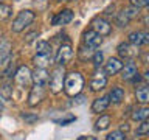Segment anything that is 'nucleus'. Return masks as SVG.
Wrapping results in <instances>:
<instances>
[{
    "label": "nucleus",
    "mask_w": 149,
    "mask_h": 140,
    "mask_svg": "<svg viewBox=\"0 0 149 140\" xmlns=\"http://www.w3.org/2000/svg\"><path fill=\"white\" fill-rule=\"evenodd\" d=\"M109 125H110V117L109 115H101L100 118L95 121V129L104 131V129L109 128Z\"/></svg>",
    "instance_id": "20"
},
{
    "label": "nucleus",
    "mask_w": 149,
    "mask_h": 140,
    "mask_svg": "<svg viewBox=\"0 0 149 140\" xmlns=\"http://www.w3.org/2000/svg\"><path fill=\"white\" fill-rule=\"evenodd\" d=\"M36 36H39V33H37V31H34V33H30V34L26 36V42H31V41L34 39Z\"/></svg>",
    "instance_id": "33"
},
{
    "label": "nucleus",
    "mask_w": 149,
    "mask_h": 140,
    "mask_svg": "<svg viewBox=\"0 0 149 140\" xmlns=\"http://www.w3.org/2000/svg\"><path fill=\"white\" fill-rule=\"evenodd\" d=\"M143 78H144V81H146V83L149 84V70H146V72H144V75H143Z\"/></svg>",
    "instance_id": "34"
},
{
    "label": "nucleus",
    "mask_w": 149,
    "mask_h": 140,
    "mask_svg": "<svg viewBox=\"0 0 149 140\" xmlns=\"http://www.w3.org/2000/svg\"><path fill=\"white\" fill-rule=\"evenodd\" d=\"M9 50H11V44L8 41L0 42V62L9 58Z\"/></svg>",
    "instance_id": "23"
},
{
    "label": "nucleus",
    "mask_w": 149,
    "mask_h": 140,
    "mask_svg": "<svg viewBox=\"0 0 149 140\" xmlns=\"http://www.w3.org/2000/svg\"><path fill=\"white\" fill-rule=\"evenodd\" d=\"M36 51H37V53H51V47H50L48 42L39 41V42H37V45H36Z\"/></svg>",
    "instance_id": "24"
},
{
    "label": "nucleus",
    "mask_w": 149,
    "mask_h": 140,
    "mask_svg": "<svg viewBox=\"0 0 149 140\" xmlns=\"http://www.w3.org/2000/svg\"><path fill=\"white\" fill-rule=\"evenodd\" d=\"M144 23H146V25L149 27V14H148V16H146V17H144Z\"/></svg>",
    "instance_id": "37"
},
{
    "label": "nucleus",
    "mask_w": 149,
    "mask_h": 140,
    "mask_svg": "<svg viewBox=\"0 0 149 140\" xmlns=\"http://www.w3.org/2000/svg\"><path fill=\"white\" fill-rule=\"evenodd\" d=\"M93 48H90V47H87V45H84L79 48L78 51V56H79V59L81 61H87V59H92V56H93Z\"/></svg>",
    "instance_id": "22"
},
{
    "label": "nucleus",
    "mask_w": 149,
    "mask_h": 140,
    "mask_svg": "<svg viewBox=\"0 0 149 140\" xmlns=\"http://www.w3.org/2000/svg\"><path fill=\"white\" fill-rule=\"evenodd\" d=\"M93 64H95V67H100L101 62H102V53L101 51H96V53H93Z\"/></svg>",
    "instance_id": "29"
},
{
    "label": "nucleus",
    "mask_w": 149,
    "mask_h": 140,
    "mask_svg": "<svg viewBox=\"0 0 149 140\" xmlns=\"http://www.w3.org/2000/svg\"><path fill=\"white\" fill-rule=\"evenodd\" d=\"M92 28L93 31H96L101 36H109L110 34V25L109 22H106L102 17H96L92 20Z\"/></svg>",
    "instance_id": "8"
},
{
    "label": "nucleus",
    "mask_w": 149,
    "mask_h": 140,
    "mask_svg": "<svg viewBox=\"0 0 149 140\" xmlns=\"http://www.w3.org/2000/svg\"><path fill=\"white\" fill-rule=\"evenodd\" d=\"M78 140H96L95 137H90V135H88V137H86V135H82V137H79Z\"/></svg>",
    "instance_id": "35"
},
{
    "label": "nucleus",
    "mask_w": 149,
    "mask_h": 140,
    "mask_svg": "<svg viewBox=\"0 0 149 140\" xmlns=\"http://www.w3.org/2000/svg\"><path fill=\"white\" fill-rule=\"evenodd\" d=\"M135 97H137V101H140V103H149V87L137 89Z\"/></svg>",
    "instance_id": "21"
},
{
    "label": "nucleus",
    "mask_w": 149,
    "mask_h": 140,
    "mask_svg": "<svg viewBox=\"0 0 149 140\" xmlns=\"http://www.w3.org/2000/svg\"><path fill=\"white\" fill-rule=\"evenodd\" d=\"M121 69H123V62L118 58H110L104 65L106 75H116L118 72H121Z\"/></svg>",
    "instance_id": "13"
},
{
    "label": "nucleus",
    "mask_w": 149,
    "mask_h": 140,
    "mask_svg": "<svg viewBox=\"0 0 149 140\" xmlns=\"http://www.w3.org/2000/svg\"><path fill=\"white\" fill-rule=\"evenodd\" d=\"M132 120L135 121H144L149 118V107H138L132 112Z\"/></svg>",
    "instance_id": "18"
},
{
    "label": "nucleus",
    "mask_w": 149,
    "mask_h": 140,
    "mask_svg": "<svg viewBox=\"0 0 149 140\" xmlns=\"http://www.w3.org/2000/svg\"><path fill=\"white\" fill-rule=\"evenodd\" d=\"M137 134L138 135H146L149 134V121H141V125H138V128H137Z\"/></svg>",
    "instance_id": "27"
},
{
    "label": "nucleus",
    "mask_w": 149,
    "mask_h": 140,
    "mask_svg": "<svg viewBox=\"0 0 149 140\" xmlns=\"http://www.w3.org/2000/svg\"><path fill=\"white\" fill-rule=\"evenodd\" d=\"M126 135L123 131H112V132L106 137V140H124Z\"/></svg>",
    "instance_id": "26"
},
{
    "label": "nucleus",
    "mask_w": 149,
    "mask_h": 140,
    "mask_svg": "<svg viewBox=\"0 0 149 140\" xmlns=\"http://www.w3.org/2000/svg\"><path fill=\"white\" fill-rule=\"evenodd\" d=\"M2 107H3V101L0 100V109H2Z\"/></svg>",
    "instance_id": "38"
},
{
    "label": "nucleus",
    "mask_w": 149,
    "mask_h": 140,
    "mask_svg": "<svg viewBox=\"0 0 149 140\" xmlns=\"http://www.w3.org/2000/svg\"><path fill=\"white\" fill-rule=\"evenodd\" d=\"M106 84H107V78L106 76H93L92 81H90V89L93 92H96V90L104 89Z\"/></svg>",
    "instance_id": "19"
},
{
    "label": "nucleus",
    "mask_w": 149,
    "mask_h": 140,
    "mask_svg": "<svg viewBox=\"0 0 149 140\" xmlns=\"http://www.w3.org/2000/svg\"><path fill=\"white\" fill-rule=\"evenodd\" d=\"M74 120H76V117H74V115H68L67 118H64V120H54V121H56V123H59V125H62V126H67L70 123H73Z\"/></svg>",
    "instance_id": "30"
},
{
    "label": "nucleus",
    "mask_w": 149,
    "mask_h": 140,
    "mask_svg": "<svg viewBox=\"0 0 149 140\" xmlns=\"http://www.w3.org/2000/svg\"><path fill=\"white\" fill-rule=\"evenodd\" d=\"M51 61H53L51 53H37L34 58H33V62H34V65H36L37 69L48 67V65L51 64Z\"/></svg>",
    "instance_id": "14"
},
{
    "label": "nucleus",
    "mask_w": 149,
    "mask_h": 140,
    "mask_svg": "<svg viewBox=\"0 0 149 140\" xmlns=\"http://www.w3.org/2000/svg\"><path fill=\"white\" fill-rule=\"evenodd\" d=\"M118 55L124 59H132L138 55V48L137 45L130 44V42H126V44H120L118 45Z\"/></svg>",
    "instance_id": "6"
},
{
    "label": "nucleus",
    "mask_w": 149,
    "mask_h": 140,
    "mask_svg": "<svg viewBox=\"0 0 149 140\" xmlns=\"http://www.w3.org/2000/svg\"><path fill=\"white\" fill-rule=\"evenodd\" d=\"M31 79L36 86H47L50 76H48V73H47L45 69H36L34 72L31 73Z\"/></svg>",
    "instance_id": "12"
},
{
    "label": "nucleus",
    "mask_w": 149,
    "mask_h": 140,
    "mask_svg": "<svg viewBox=\"0 0 149 140\" xmlns=\"http://www.w3.org/2000/svg\"><path fill=\"white\" fill-rule=\"evenodd\" d=\"M84 87V76L79 72H72L64 78V92L68 97H76Z\"/></svg>",
    "instance_id": "1"
},
{
    "label": "nucleus",
    "mask_w": 149,
    "mask_h": 140,
    "mask_svg": "<svg viewBox=\"0 0 149 140\" xmlns=\"http://www.w3.org/2000/svg\"><path fill=\"white\" fill-rule=\"evenodd\" d=\"M72 20H73V11H70V9H64V11L58 13L53 17L51 23H53L54 27H58V25H67V23L72 22Z\"/></svg>",
    "instance_id": "11"
},
{
    "label": "nucleus",
    "mask_w": 149,
    "mask_h": 140,
    "mask_svg": "<svg viewBox=\"0 0 149 140\" xmlns=\"http://www.w3.org/2000/svg\"><path fill=\"white\" fill-rule=\"evenodd\" d=\"M44 95H45V86H36L31 89L30 95H28V104L30 106H36L44 100Z\"/></svg>",
    "instance_id": "7"
},
{
    "label": "nucleus",
    "mask_w": 149,
    "mask_h": 140,
    "mask_svg": "<svg viewBox=\"0 0 149 140\" xmlns=\"http://www.w3.org/2000/svg\"><path fill=\"white\" fill-rule=\"evenodd\" d=\"M72 56H73L72 47H70L68 44L67 45H61L59 50H58V55H56V62H58L59 65H64L72 59Z\"/></svg>",
    "instance_id": "9"
},
{
    "label": "nucleus",
    "mask_w": 149,
    "mask_h": 140,
    "mask_svg": "<svg viewBox=\"0 0 149 140\" xmlns=\"http://www.w3.org/2000/svg\"><path fill=\"white\" fill-rule=\"evenodd\" d=\"M20 117L25 121H28V123H34V121H37V118H39L37 115H31V114H22Z\"/></svg>",
    "instance_id": "31"
},
{
    "label": "nucleus",
    "mask_w": 149,
    "mask_h": 140,
    "mask_svg": "<svg viewBox=\"0 0 149 140\" xmlns=\"http://www.w3.org/2000/svg\"><path fill=\"white\" fill-rule=\"evenodd\" d=\"M82 42H84V45H87V47H90V48H98L101 44H102V36L101 34H98L96 31H93V30H88L84 33V36H82Z\"/></svg>",
    "instance_id": "4"
},
{
    "label": "nucleus",
    "mask_w": 149,
    "mask_h": 140,
    "mask_svg": "<svg viewBox=\"0 0 149 140\" xmlns=\"http://www.w3.org/2000/svg\"><path fill=\"white\" fill-rule=\"evenodd\" d=\"M120 131H129V125H127V123L121 125V129H120Z\"/></svg>",
    "instance_id": "36"
},
{
    "label": "nucleus",
    "mask_w": 149,
    "mask_h": 140,
    "mask_svg": "<svg viewBox=\"0 0 149 140\" xmlns=\"http://www.w3.org/2000/svg\"><path fill=\"white\" fill-rule=\"evenodd\" d=\"M34 17H36V14L33 13L31 9H23V11H20V13L17 14V17L14 19L13 25H11L13 31H14V33L23 31L33 20H34Z\"/></svg>",
    "instance_id": "2"
},
{
    "label": "nucleus",
    "mask_w": 149,
    "mask_h": 140,
    "mask_svg": "<svg viewBox=\"0 0 149 140\" xmlns=\"http://www.w3.org/2000/svg\"><path fill=\"white\" fill-rule=\"evenodd\" d=\"M134 76H137V65H135V62H132V61H129L126 65H123V69H121V78L123 79H132Z\"/></svg>",
    "instance_id": "15"
},
{
    "label": "nucleus",
    "mask_w": 149,
    "mask_h": 140,
    "mask_svg": "<svg viewBox=\"0 0 149 140\" xmlns=\"http://www.w3.org/2000/svg\"><path fill=\"white\" fill-rule=\"evenodd\" d=\"M31 81H33V79H31L30 69H28L26 65L19 67L17 72H16V83L19 84V86H22V87H26V86H30Z\"/></svg>",
    "instance_id": "5"
},
{
    "label": "nucleus",
    "mask_w": 149,
    "mask_h": 140,
    "mask_svg": "<svg viewBox=\"0 0 149 140\" xmlns=\"http://www.w3.org/2000/svg\"><path fill=\"white\" fill-rule=\"evenodd\" d=\"M109 97H101V98H96L95 101L92 103V112H95V114H100V112H104L107 109V106H109Z\"/></svg>",
    "instance_id": "16"
},
{
    "label": "nucleus",
    "mask_w": 149,
    "mask_h": 140,
    "mask_svg": "<svg viewBox=\"0 0 149 140\" xmlns=\"http://www.w3.org/2000/svg\"><path fill=\"white\" fill-rule=\"evenodd\" d=\"M64 78H65L64 65H58V67L53 70L51 78H50V90L53 93L62 92V89H64Z\"/></svg>",
    "instance_id": "3"
},
{
    "label": "nucleus",
    "mask_w": 149,
    "mask_h": 140,
    "mask_svg": "<svg viewBox=\"0 0 149 140\" xmlns=\"http://www.w3.org/2000/svg\"><path fill=\"white\" fill-rule=\"evenodd\" d=\"M84 100H86V98H84V97H76V98H74V101H72V104H73V106L82 104V103H84Z\"/></svg>",
    "instance_id": "32"
},
{
    "label": "nucleus",
    "mask_w": 149,
    "mask_h": 140,
    "mask_svg": "<svg viewBox=\"0 0 149 140\" xmlns=\"http://www.w3.org/2000/svg\"><path fill=\"white\" fill-rule=\"evenodd\" d=\"M13 9L9 5H2L0 3V19H8L9 16H11Z\"/></svg>",
    "instance_id": "25"
},
{
    "label": "nucleus",
    "mask_w": 149,
    "mask_h": 140,
    "mask_svg": "<svg viewBox=\"0 0 149 140\" xmlns=\"http://www.w3.org/2000/svg\"><path fill=\"white\" fill-rule=\"evenodd\" d=\"M109 100L113 103V104H120V103L124 100V90L121 87H113L112 92L109 93Z\"/></svg>",
    "instance_id": "17"
},
{
    "label": "nucleus",
    "mask_w": 149,
    "mask_h": 140,
    "mask_svg": "<svg viewBox=\"0 0 149 140\" xmlns=\"http://www.w3.org/2000/svg\"><path fill=\"white\" fill-rule=\"evenodd\" d=\"M127 37H129L130 44H134L137 47L149 44V33H146V31H134V33H130Z\"/></svg>",
    "instance_id": "10"
},
{
    "label": "nucleus",
    "mask_w": 149,
    "mask_h": 140,
    "mask_svg": "<svg viewBox=\"0 0 149 140\" xmlns=\"http://www.w3.org/2000/svg\"><path fill=\"white\" fill-rule=\"evenodd\" d=\"M129 2L135 8H146V6H149V0H129Z\"/></svg>",
    "instance_id": "28"
}]
</instances>
